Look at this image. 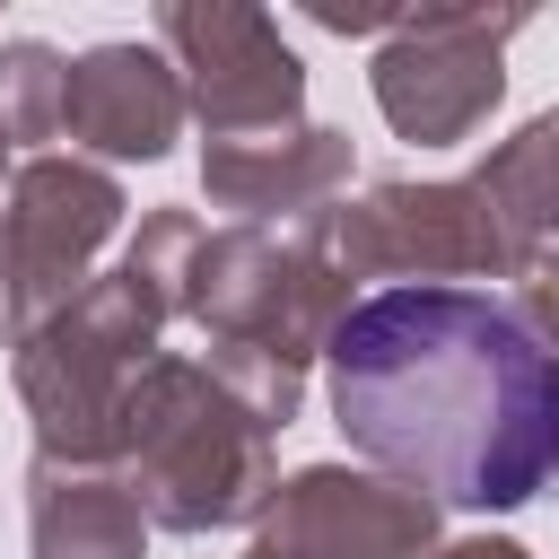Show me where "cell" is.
<instances>
[{
	"instance_id": "cell-1",
	"label": "cell",
	"mask_w": 559,
	"mask_h": 559,
	"mask_svg": "<svg viewBox=\"0 0 559 559\" xmlns=\"http://www.w3.org/2000/svg\"><path fill=\"white\" fill-rule=\"evenodd\" d=\"M323 393L367 472L507 515L559 480V349L480 288H376L323 349Z\"/></svg>"
},
{
	"instance_id": "cell-2",
	"label": "cell",
	"mask_w": 559,
	"mask_h": 559,
	"mask_svg": "<svg viewBox=\"0 0 559 559\" xmlns=\"http://www.w3.org/2000/svg\"><path fill=\"white\" fill-rule=\"evenodd\" d=\"M122 271L166 306V323L201 332V367L253 402L271 428L297 419L314 358L358 306V280L314 245V227H201L192 210H148L122 245Z\"/></svg>"
},
{
	"instance_id": "cell-3",
	"label": "cell",
	"mask_w": 559,
	"mask_h": 559,
	"mask_svg": "<svg viewBox=\"0 0 559 559\" xmlns=\"http://www.w3.org/2000/svg\"><path fill=\"white\" fill-rule=\"evenodd\" d=\"M271 437L280 428L253 402H236L201 358L166 349L122 402L114 472L131 480L157 533H236V524H262L280 489Z\"/></svg>"
},
{
	"instance_id": "cell-4",
	"label": "cell",
	"mask_w": 559,
	"mask_h": 559,
	"mask_svg": "<svg viewBox=\"0 0 559 559\" xmlns=\"http://www.w3.org/2000/svg\"><path fill=\"white\" fill-rule=\"evenodd\" d=\"M166 306L114 262L70 297L44 332L17 341V402L35 419V454L52 463H114V428L131 384L166 358Z\"/></svg>"
},
{
	"instance_id": "cell-5",
	"label": "cell",
	"mask_w": 559,
	"mask_h": 559,
	"mask_svg": "<svg viewBox=\"0 0 559 559\" xmlns=\"http://www.w3.org/2000/svg\"><path fill=\"white\" fill-rule=\"evenodd\" d=\"M314 245L349 271V280H402V288H463V280H515L507 227L489 210V192L472 175L445 183H367L358 201L306 218Z\"/></svg>"
},
{
	"instance_id": "cell-6",
	"label": "cell",
	"mask_w": 559,
	"mask_h": 559,
	"mask_svg": "<svg viewBox=\"0 0 559 559\" xmlns=\"http://www.w3.org/2000/svg\"><path fill=\"white\" fill-rule=\"evenodd\" d=\"M122 175L96 157H26L0 192V341L17 349L70 297H87L96 253L122 236Z\"/></svg>"
},
{
	"instance_id": "cell-7",
	"label": "cell",
	"mask_w": 559,
	"mask_h": 559,
	"mask_svg": "<svg viewBox=\"0 0 559 559\" xmlns=\"http://www.w3.org/2000/svg\"><path fill=\"white\" fill-rule=\"evenodd\" d=\"M524 35V9H411L376 44V114L419 140L454 148L472 140L507 96V44Z\"/></svg>"
},
{
	"instance_id": "cell-8",
	"label": "cell",
	"mask_w": 559,
	"mask_h": 559,
	"mask_svg": "<svg viewBox=\"0 0 559 559\" xmlns=\"http://www.w3.org/2000/svg\"><path fill=\"white\" fill-rule=\"evenodd\" d=\"M157 52L183 70V105L201 140H253L306 122V61L288 52L271 9L245 0H166Z\"/></svg>"
},
{
	"instance_id": "cell-9",
	"label": "cell",
	"mask_w": 559,
	"mask_h": 559,
	"mask_svg": "<svg viewBox=\"0 0 559 559\" xmlns=\"http://www.w3.org/2000/svg\"><path fill=\"white\" fill-rule=\"evenodd\" d=\"M437 498L393 472L306 463L271 489L245 559H428L437 550Z\"/></svg>"
},
{
	"instance_id": "cell-10",
	"label": "cell",
	"mask_w": 559,
	"mask_h": 559,
	"mask_svg": "<svg viewBox=\"0 0 559 559\" xmlns=\"http://www.w3.org/2000/svg\"><path fill=\"white\" fill-rule=\"evenodd\" d=\"M183 70L157 52V44H96L70 61V87H61V140L70 157H96V166H148L175 148L183 131Z\"/></svg>"
},
{
	"instance_id": "cell-11",
	"label": "cell",
	"mask_w": 559,
	"mask_h": 559,
	"mask_svg": "<svg viewBox=\"0 0 559 559\" xmlns=\"http://www.w3.org/2000/svg\"><path fill=\"white\" fill-rule=\"evenodd\" d=\"M201 192L236 210V227H306L349 192V131L288 122L253 140H201Z\"/></svg>"
},
{
	"instance_id": "cell-12",
	"label": "cell",
	"mask_w": 559,
	"mask_h": 559,
	"mask_svg": "<svg viewBox=\"0 0 559 559\" xmlns=\"http://www.w3.org/2000/svg\"><path fill=\"white\" fill-rule=\"evenodd\" d=\"M26 542L35 559H148V507L114 463H26Z\"/></svg>"
},
{
	"instance_id": "cell-13",
	"label": "cell",
	"mask_w": 559,
	"mask_h": 559,
	"mask_svg": "<svg viewBox=\"0 0 559 559\" xmlns=\"http://www.w3.org/2000/svg\"><path fill=\"white\" fill-rule=\"evenodd\" d=\"M472 183L489 192V210H498V227H507L515 280H524L533 262H559V105L533 114L515 140H498V148L472 166Z\"/></svg>"
},
{
	"instance_id": "cell-14",
	"label": "cell",
	"mask_w": 559,
	"mask_h": 559,
	"mask_svg": "<svg viewBox=\"0 0 559 559\" xmlns=\"http://www.w3.org/2000/svg\"><path fill=\"white\" fill-rule=\"evenodd\" d=\"M61 87H70V52H52L35 35H9L0 44V140L9 148L61 140Z\"/></svg>"
},
{
	"instance_id": "cell-15",
	"label": "cell",
	"mask_w": 559,
	"mask_h": 559,
	"mask_svg": "<svg viewBox=\"0 0 559 559\" xmlns=\"http://www.w3.org/2000/svg\"><path fill=\"white\" fill-rule=\"evenodd\" d=\"M515 314H524V332H533L542 349H559V262H533V271L515 280Z\"/></svg>"
},
{
	"instance_id": "cell-16",
	"label": "cell",
	"mask_w": 559,
	"mask_h": 559,
	"mask_svg": "<svg viewBox=\"0 0 559 559\" xmlns=\"http://www.w3.org/2000/svg\"><path fill=\"white\" fill-rule=\"evenodd\" d=\"M428 559H533L524 542H507V533H472V542H437Z\"/></svg>"
}]
</instances>
